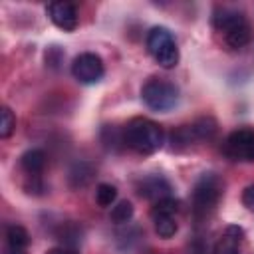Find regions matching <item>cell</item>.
Segmentation results:
<instances>
[{
	"label": "cell",
	"mask_w": 254,
	"mask_h": 254,
	"mask_svg": "<svg viewBox=\"0 0 254 254\" xmlns=\"http://www.w3.org/2000/svg\"><path fill=\"white\" fill-rule=\"evenodd\" d=\"M125 147L133 149L139 155H153L165 143V131L159 123L147 117H135L123 127Z\"/></svg>",
	"instance_id": "cell-1"
},
{
	"label": "cell",
	"mask_w": 254,
	"mask_h": 254,
	"mask_svg": "<svg viewBox=\"0 0 254 254\" xmlns=\"http://www.w3.org/2000/svg\"><path fill=\"white\" fill-rule=\"evenodd\" d=\"M212 26L224 36V42L230 48H244L252 38V28L246 16L238 10L216 8L212 14Z\"/></svg>",
	"instance_id": "cell-2"
},
{
	"label": "cell",
	"mask_w": 254,
	"mask_h": 254,
	"mask_svg": "<svg viewBox=\"0 0 254 254\" xmlns=\"http://www.w3.org/2000/svg\"><path fill=\"white\" fill-rule=\"evenodd\" d=\"M145 46L149 56L165 69H171L179 64V48L177 42L171 34V30L163 28V26H155L147 32L145 38Z\"/></svg>",
	"instance_id": "cell-3"
},
{
	"label": "cell",
	"mask_w": 254,
	"mask_h": 254,
	"mask_svg": "<svg viewBox=\"0 0 254 254\" xmlns=\"http://www.w3.org/2000/svg\"><path fill=\"white\" fill-rule=\"evenodd\" d=\"M222 194V183L214 173H204L192 189V212L196 218L210 214Z\"/></svg>",
	"instance_id": "cell-4"
},
{
	"label": "cell",
	"mask_w": 254,
	"mask_h": 254,
	"mask_svg": "<svg viewBox=\"0 0 254 254\" xmlns=\"http://www.w3.org/2000/svg\"><path fill=\"white\" fill-rule=\"evenodd\" d=\"M141 97L145 105L153 111H171L179 103V87L167 79L151 77L143 85Z\"/></svg>",
	"instance_id": "cell-5"
},
{
	"label": "cell",
	"mask_w": 254,
	"mask_h": 254,
	"mask_svg": "<svg viewBox=\"0 0 254 254\" xmlns=\"http://www.w3.org/2000/svg\"><path fill=\"white\" fill-rule=\"evenodd\" d=\"M224 155L232 161L254 163V129L240 127L232 131L224 141Z\"/></svg>",
	"instance_id": "cell-6"
},
{
	"label": "cell",
	"mask_w": 254,
	"mask_h": 254,
	"mask_svg": "<svg viewBox=\"0 0 254 254\" xmlns=\"http://www.w3.org/2000/svg\"><path fill=\"white\" fill-rule=\"evenodd\" d=\"M179 208V200H175L173 196L169 198H163L159 202H155L153 210H151V216H153V222H155V232L161 236V238H171L175 236L177 232V220H175V212Z\"/></svg>",
	"instance_id": "cell-7"
},
{
	"label": "cell",
	"mask_w": 254,
	"mask_h": 254,
	"mask_svg": "<svg viewBox=\"0 0 254 254\" xmlns=\"http://www.w3.org/2000/svg\"><path fill=\"white\" fill-rule=\"evenodd\" d=\"M71 73L79 83H97L103 77L105 67H103V62L97 54L83 52L73 60Z\"/></svg>",
	"instance_id": "cell-8"
},
{
	"label": "cell",
	"mask_w": 254,
	"mask_h": 254,
	"mask_svg": "<svg viewBox=\"0 0 254 254\" xmlns=\"http://www.w3.org/2000/svg\"><path fill=\"white\" fill-rule=\"evenodd\" d=\"M50 20L64 32H73L77 28V10L71 2H50L46 8Z\"/></svg>",
	"instance_id": "cell-9"
},
{
	"label": "cell",
	"mask_w": 254,
	"mask_h": 254,
	"mask_svg": "<svg viewBox=\"0 0 254 254\" xmlns=\"http://www.w3.org/2000/svg\"><path fill=\"white\" fill-rule=\"evenodd\" d=\"M139 194L159 202V200L171 196V185L161 175H149V177L139 181Z\"/></svg>",
	"instance_id": "cell-10"
},
{
	"label": "cell",
	"mask_w": 254,
	"mask_h": 254,
	"mask_svg": "<svg viewBox=\"0 0 254 254\" xmlns=\"http://www.w3.org/2000/svg\"><path fill=\"white\" fill-rule=\"evenodd\" d=\"M240 242H242V230L238 226H228L214 244L212 254H240Z\"/></svg>",
	"instance_id": "cell-11"
},
{
	"label": "cell",
	"mask_w": 254,
	"mask_h": 254,
	"mask_svg": "<svg viewBox=\"0 0 254 254\" xmlns=\"http://www.w3.org/2000/svg\"><path fill=\"white\" fill-rule=\"evenodd\" d=\"M20 165H22V169H24L26 173L38 175V173H42L44 167H46V153H44L42 149H30V151H26V153L20 157Z\"/></svg>",
	"instance_id": "cell-12"
},
{
	"label": "cell",
	"mask_w": 254,
	"mask_h": 254,
	"mask_svg": "<svg viewBox=\"0 0 254 254\" xmlns=\"http://www.w3.org/2000/svg\"><path fill=\"white\" fill-rule=\"evenodd\" d=\"M189 127L192 131V137L194 139H200V141H208V139H212L216 135V121L212 117H198Z\"/></svg>",
	"instance_id": "cell-13"
},
{
	"label": "cell",
	"mask_w": 254,
	"mask_h": 254,
	"mask_svg": "<svg viewBox=\"0 0 254 254\" xmlns=\"http://www.w3.org/2000/svg\"><path fill=\"white\" fill-rule=\"evenodd\" d=\"M6 240H8V246L10 248H20L24 250L28 244H30V234L24 226L20 224H12L6 228Z\"/></svg>",
	"instance_id": "cell-14"
},
{
	"label": "cell",
	"mask_w": 254,
	"mask_h": 254,
	"mask_svg": "<svg viewBox=\"0 0 254 254\" xmlns=\"http://www.w3.org/2000/svg\"><path fill=\"white\" fill-rule=\"evenodd\" d=\"M117 198V189L107 183H99L95 187V202L99 206H111Z\"/></svg>",
	"instance_id": "cell-15"
},
{
	"label": "cell",
	"mask_w": 254,
	"mask_h": 254,
	"mask_svg": "<svg viewBox=\"0 0 254 254\" xmlns=\"http://www.w3.org/2000/svg\"><path fill=\"white\" fill-rule=\"evenodd\" d=\"M133 204L129 200H121L117 202L113 208H111V220L115 224H123V222H129L133 218Z\"/></svg>",
	"instance_id": "cell-16"
},
{
	"label": "cell",
	"mask_w": 254,
	"mask_h": 254,
	"mask_svg": "<svg viewBox=\"0 0 254 254\" xmlns=\"http://www.w3.org/2000/svg\"><path fill=\"white\" fill-rule=\"evenodd\" d=\"M16 129V117L10 107H2L0 111V139H8Z\"/></svg>",
	"instance_id": "cell-17"
},
{
	"label": "cell",
	"mask_w": 254,
	"mask_h": 254,
	"mask_svg": "<svg viewBox=\"0 0 254 254\" xmlns=\"http://www.w3.org/2000/svg\"><path fill=\"white\" fill-rule=\"evenodd\" d=\"M242 204H244L250 212H254V185H248V187L242 190Z\"/></svg>",
	"instance_id": "cell-18"
},
{
	"label": "cell",
	"mask_w": 254,
	"mask_h": 254,
	"mask_svg": "<svg viewBox=\"0 0 254 254\" xmlns=\"http://www.w3.org/2000/svg\"><path fill=\"white\" fill-rule=\"evenodd\" d=\"M46 254H77V252L75 250H69V248H52Z\"/></svg>",
	"instance_id": "cell-19"
},
{
	"label": "cell",
	"mask_w": 254,
	"mask_h": 254,
	"mask_svg": "<svg viewBox=\"0 0 254 254\" xmlns=\"http://www.w3.org/2000/svg\"><path fill=\"white\" fill-rule=\"evenodd\" d=\"M6 254H24V250H20V248H10L8 246V252Z\"/></svg>",
	"instance_id": "cell-20"
}]
</instances>
